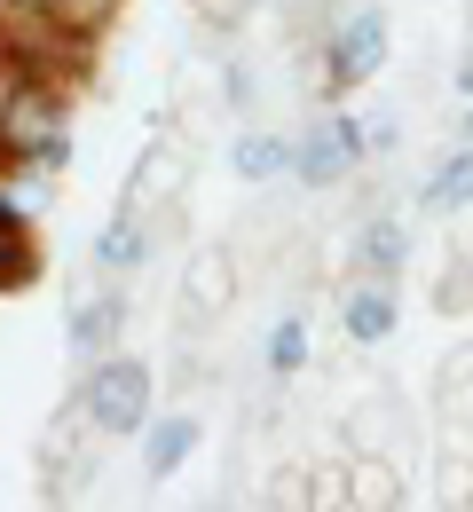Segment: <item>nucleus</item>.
Instances as JSON below:
<instances>
[{"mask_svg":"<svg viewBox=\"0 0 473 512\" xmlns=\"http://www.w3.org/2000/svg\"><path fill=\"white\" fill-rule=\"evenodd\" d=\"M135 442H142V473H150V481H174V473L190 465V449H198V418H190V410H166V418L142 426Z\"/></svg>","mask_w":473,"mask_h":512,"instance_id":"6e6552de","label":"nucleus"},{"mask_svg":"<svg viewBox=\"0 0 473 512\" xmlns=\"http://www.w3.org/2000/svg\"><path fill=\"white\" fill-rule=\"evenodd\" d=\"M395 323H403V292H395V276H355V284H347V300H339V331H347L355 347H387Z\"/></svg>","mask_w":473,"mask_h":512,"instance_id":"20e7f679","label":"nucleus"},{"mask_svg":"<svg viewBox=\"0 0 473 512\" xmlns=\"http://www.w3.org/2000/svg\"><path fill=\"white\" fill-rule=\"evenodd\" d=\"M182 300H190V308H205V316H221V308L237 300V260L221 253V245L190 253V276H182Z\"/></svg>","mask_w":473,"mask_h":512,"instance_id":"9b49d317","label":"nucleus"},{"mask_svg":"<svg viewBox=\"0 0 473 512\" xmlns=\"http://www.w3.org/2000/svg\"><path fill=\"white\" fill-rule=\"evenodd\" d=\"M339 505H403V473L379 457H355L339 465Z\"/></svg>","mask_w":473,"mask_h":512,"instance_id":"ddd939ff","label":"nucleus"},{"mask_svg":"<svg viewBox=\"0 0 473 512\" xmlns=\"http://www.w3.org/2000/svg\"><path fill=\"white\" fill-rule=\"evenodd\" d=\"M458 142L473 150V95H466V111H458Z\"/></svg>","mask_w":473,"mask_h":512,"instance_id":"f3484780","label":"nucleus"},{"mask_svg":"<svg viewBox=\"0 0 473 512\" xmlns=\"http://www.w3.org/2000/svg\"><path fill=\"white\" fill-rule=\"evenodd\" d=\"M56 32H71V40H95V32H111V16L127 8V0H32Z\"/></svg>","mask_w":473,"mask_h":512,"instance_id":"4468645a","label":"nucleus"},{"mask_svg":"<svg viewBox=\"0 0 473 512\" xmlns=\"http://www.w3.org/2000/svg\"><path fill=\"white\" fill-rule=\"evenodd\" d=\"M95 268H103V276H135V268H150V213L119 205V213L103 221V237H95Z\"/></svg>","mask_w":473,"mask_h":512,"instance_id":"1a4fd4ad","label":"nucleus"},{"mask_svg":"<svg viewBox=\"0 0 473 512\" xmlns=\"http://www.w3.org/2000/svg\"><path fill=\"white\" fill-rule=\"evenodd\" d=\"M458 95H473V48H466V64H458Z\"/></svg>","mask_w":473,"mask_h":512,"instance_id":"a211bd4d","label":"nucleus"},{"mask_svg":"<svg viewBox=\"0 0 473 512\" xmlns=\"http://www.w3.org/2000/svg\"><path fill=\"white\" fill-rule=\"evenodd\" d=\"M403 268H410L403 213H363L355 221V276H403Z\"/></svg>","mask_w":473,"mask_h":512,"instance_id":"0eeeda50","label":"nucleus"},{"mask_svg":"<svg viewBox=\"0 0 473 512\" xmlns=\"http://www.w3.org/2000/svg\"><path fill=\"white\" fill-rule=\"evenodd\" d=\"M466 48H473V16H466Z\"/></svg>","mask_w":473,"mask_h":512,"instance_id":"6ab92c4d","label":"nucleus"},{"mask_svg":"<svg viewBox=\"0 0 473 512\" xmlns=\"http://www.w3.org/2000/svg\"><path fill=\"white\" fill-rule=\"evenodd\" d=\"M119 339H127V300H119V292H87V300L64 316V347L79 355V363L111 355Z\"/></svg>","mask_w":473,"mask_h":512,"instance_id":"39448f33","label":"nucleus"},{"mask_svg":"<svg viewBox=\"0 0 473 512\" xmlns=\"http://www.w3.org/2000/svg\"><path fill=\"white\" fill-rule=\"evenodd\" d=\"M182 182H190V150L158 134V142L135 158V174H127V205H135V213H158L166 197H182Z\"/></svg>","mask_w":473,"mask_h":512,"instance_id":"423d86ee","label":"nucleus"},{"mask_svg":"<svg viewBox=\"0 0 473 512\" xmlns=\"http://www.w3.org/2000/svg\"><path fill=\"white\" fill-rule=\"evenodd\" d=\"M261 355H269L276 379H300V371H308V323H300V316H276V323H269V347H261Z\"/></svg>","mask_w":473,"mask_h":512,"instance_id":"2eb2a0df","label":"nucleus"},{"mask_svg":"<svg viewBox=\"0 0 473 512\" xmlns=\"http://www.w3.org/2000/svg\"><path fill=\"white\" fill-rule=\"evenodd\" d=\"M229 174L237 182H292V134H269V127H253V134H237L229 142Z\"/></svg>","mask_w":473,"mask_h":512,"instance_id":"9d476101","label":"nucleus"},{"mask_svg":"<svg viewBox=\"0 0 473 512\" xmlns=\"http://www.w3.org/2000/svg\"><path fill=\"white\" fill-rule=\"evenodd\" d=\"M355 166H363V111H324L292 142V182H308V190H339Z\"/></svg>","mask_w":473,"mask_h":512,"instance_id":"7ed1b4c3","label":"nucleus"},{"mask_svg":"<svg viewBox=\"0 0 473 512\" xmlns=\"http://www.w3.org/2000/svg\"><path fill=\"white\" fill-rule=\"evenodd\" d=\"M24 56H16V48H8V32H0V111H8V95H16V87H24Z\"/></svg>","mask_w":473,"mask_h":512,"instance_id":"dca6fc26","label":"nucleus"},{"mask_svg":"<svg viewBox=\"0 0 473 512\" xmlns=\"http://www.w3.org/2000/svg\"><path fill=\"white\" fill-rule=\"evenodd\" d=\"M79 418L103 442H135L142 426H150V363H135V355H95L87 379H79Z\"/></svg>","mask_w":473,"mask_h":512,"instance_id":"f257e3e1","label":"nucleus"},{"mask_svg":"<svg viewBox=\"0 0 473 512\" xmlns=\"http://www.w3.org/2000/svg\"><path fill=\"white\" fill-rule=\"evenodd\" d=\"M387 8H347L332 32V48H324V95H355V87H371L379 64H387Z\"/></svg>","mask_w":473,"mask_h":512,"instance_id":"f03ea898","label":"nucleus"},{"mask_svg":"<svg viewBox=\"0 0 473 512\" xmlns=\"http://www.w3.org/2000/svg\"><path fill=\"white\" fill-rule=\"evenodd\" d=\"M418 205H426V213H466V205H473V150H466V142H458V150L426 174Z\"/></svg>","mask_w":473,"mask_h":512,"instance_id":"f8f14e48","label":"nucleus"}]
</instances>
